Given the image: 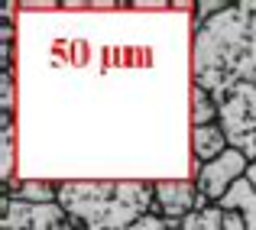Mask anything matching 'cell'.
<instances>
[{
  "label": "cell",
  "instance_id": "1",
  "mask_svg": "<svg viewBox=\"0 0 256 230\" xmlns=\"http://www.w3.org/2000/svg\"><path fill=\"white\" fill-rule=\"evenodd\" d=\"M192 75L211 94L240 84L256 88V4H230L194 30Z\"/></svg>",
  "mask_w": 256,
  "mask_h": 230
},
{
  "label": "cell",
  "instance_id": "2",
  "mask_svg": "<svg viewBox=\"0 0 256 230\" xmlns=\"http://www.w3.org/2000/svg\"><path fill=\"white\" fill-rule=\"evenodd\" d=\"M58 208L75 230H130L152 211V182H58Z\"/></svg>",
  "mask_w": 256,
  "mask_h": 230
},
{
  "label": "cell",
  "instance_id": "3",
  "mask_svg": "<svg viewBox=\"0 0 256 230\" xmlns=\"http://www.w3.org/2000/svg\"><path fill=\"white\" fill-rule=\"evenodd\" d=\"M220 107V126L234 150H240L250 162H256V88L240 84L211 94Z\"/></svg>",
  "mask_w": 256,
  "mask_h": 230
},
{
  "label": "cell",
  "instance_id": "4",
  "mask_svg": "<svg viewBox=\"0 0 256 230\" xmlns=\"http://www.w3.org/2000/svg\"><path fill=\"white\" fill-rule=\"evenodd\" d=\"M194 185H198V194L208 201V204H220L224 201V194L230 192L237 182L246 178V172H250V159H246L240 150H227L220 152L214 162H208V166L194 168Z\"/></svg>",
  "mask_w": 256,
  "mask_h": 230
},
{
  "label": "cell",
  "instance_id": "5",
  "mask_svg": "<svg viewBox=\"0 0 256 230\" xmlns=\"http://www.w3.org/2000/svg\"><path fill=\"white\" fill-rule=\"evenodd\" d=\"M0 230H75L58 204H23L4 194Z\"/></svg>",
  "mask_w": 256,
  "mask_h": 230
},
{
  "label": "cell",
  "instance_id": "6",
  "mask_svg": "<svg viewBox=\"0 0 256 230\" xmlns=\"http://www.w3.org/2000/svg\"><path fill=\"white\" fill-rule=\"evenodd\" d=\"M208 208V201L198 194V185L185 178H166V182H152V214L169 220H185L192 211Z\"/></svg>",
  "mask_w": 256,
  "mask_h": 230
},
{
  "label": "cell",
  "instance_id": "7",
  "mask_svg": "<svg viewBox=\"0 0 256 230\" xmlns=\"http://www.w3.org/2000/svg\"><path fill=\"white\" fill-rule=\"evenodd\" d=\"M230 150V140H227L224 126L211 124V126H192V156H194V168L214 162L220 152Z\"/></svg>",
  "mask_w": 256,
  "mask_h": 230
},
{
  "label": "cell",
  "instance_id": "8",
  "mask_svg": "<svg viewBox=\"0 0 256 230\" xmlns=\"http://www.w3.org/2000/svg\"><path fill=\"white\" fill-rule=\"evenodd\" d=\"M4 194H10L13 201H23V204H58V182H42V178L13 182L4 188Z\"/></svg>",
  "mask_w": 256,
  "mask_h": 230
},
{
  "label": "cell",
  "instance_id": "9",
  "mask_svg": "<svg viewBox=\"0 0 256 230\" xmlns=\"http://www.w3.org/2000/svg\"><path fill=\"white\" fill-rule=\"evenodd\" d=\"M220 208H230V211H240L246 220V230H256V188L250 185V178L237 182L230 192L224 194Z\"/></svg>",
  "mask_w": 256,
  "mask_h": 230
},
{
  "label": "cell",
  "instance_id": "10",
  "mask_svg": "<svg viewBox=\"0 0 256 230\" xmlns=\"http://www.w3.org/2000/svg\"><path fill=\"white\" fill-rule=\"evenodd\" d=\"M220 124V107L214 104L211 91L192 81V126H211Z\"/></svg>",
  "mask_w": 256,
  "mask_h": 230
},
{
  "label": "cell",
  "instance_id": "11",
  "mask_svg": "<svg viewBox=\"0 0 256 230\" xmlns=\"http://www.w3.org/2000/svg\"><path fill=\"white\" fill-rule=\"evenodd\" d=\"M182 230H224V211H220V204H208L201 211H192L182 220Z\"/></svg>",
  "mask_w": 256,
  "mask_h": 230
},
{
  "label": "cell",
  "instance_id": "12",
  "mask_svg": "<svg viewBox=\"0 0 256 230\" xmlns=\"http://www.w3.org/2000/svg\"><path fill=\"white\" fill-rule=\"evenodd\" d=\"M13 185V114L4 110V188Z\"/></svg>",
  "mask_w": 256,
  "mask_h": 230
},
{
  "label": "cell",
  "instance_id": "13",
  "mask_svg": "<svg viewBox=\"0 0 256 230\" xmlns=\"http://www.w3.org/2000/svg\"><path fill=\"white\" fill-rule=\"evenodd\" d=\"M227 0H204V4H198L194 6V30H201V26L208 23V20H214V16H220V13L227 10Z\"/></svg>",
  "mask_w": 256,
  "mask_h": 230
},
{
  "label": "cell",
  "instance_id": "14",
  "mask_svg": "<svg viewBox=\"0 0 256 230\" xmlns=\"http://www.w3.org/2000/svg\"><path fill=\"white\" fill-rule=\"evenodd\" d=\"M130 230H182V220H169V218H159V214L150 211L146 218H140Z\"/></svg>",
  "mask_w": 256,
  "mask_h": 230
},
{
  "label": "cell",
  "instance_id": "15",
  "mask_svg": "<svg viewBox=\"0 0 256 230\" xmlns=\"http://www.w3.org/2000/svg\"><path fill=\"white\" fill-rule=\"evenodd\" d=\"M224 211V230H246V220L240 211H230V208H220Z\"/></svg>",
  "mask_w": 256,
  "mask_h": 230
},
{
  "label": "cell",
  "instance_id": "16",
  "mask_svg": "<svg viewBox=\"0 0 256 230\" xmlns=\"http://www.w3.org/2000/svg\"><path fill=\"white\" fill-rule=\"evenodd\" d=\"M4 110L13 114V75H4Z\"/></svg>",
  "mask_w": 256,
  "mask_h": 230
},
{
  "label": "cell",
  "instance_id": "17",
  "mask_svg": "<svg viewBox=\"0 0 256 230\" xmlns=\"http://www.w3.org/2000/svg\"><path fill=\"white\" fill-rule=\"evenodd\" d=\"M246 178H250V185L256 188V162H250V172H246Z\"/></svg>",
  "mask_w": 256,
  "mask_h": 230
}]
</instances>
